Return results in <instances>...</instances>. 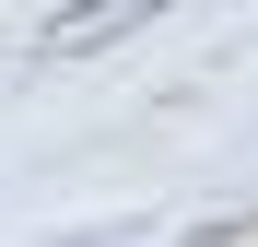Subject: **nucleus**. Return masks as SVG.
Returning <instances> with one entry per match:
<instances>
[{
  "mask_svg": "<svg viewBox=\"0 0 258 247\" xmlns=\"http://www.w3.org/2000/svg\"><path fill=\"white\" fill-rule=\"evenodd\" d=\"M176 0H71V12H47L35 24V59H106L117 35H141V24H164Z\"/></svg>",
  "mask_w": 258,
  "mask_h": 247,
  "instance_id": "f257e3e1",
  "label": "nucleus"
}]
</instances>
